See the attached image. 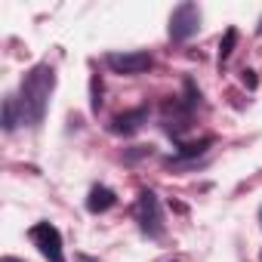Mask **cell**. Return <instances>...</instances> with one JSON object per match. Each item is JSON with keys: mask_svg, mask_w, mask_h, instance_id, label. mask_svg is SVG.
Returning a JSON list of instances; mask_svg holds the SVG:
<instances>
[{"mask_svg": "<svg viewBox=\"0 0 262 262\" xmlns=\"http://www.w3.org/2000/svg\"><path fill=\"white\" fill-rule=\"evenodd\" d=\"M259 34H262V22H259Z\"/></svg>", "mask_w": 262, "mask_h": 262, "instance_id": "16", "label": "cell"}, {"mask_svg": "<svg viewBox=\"0 0 262 262\" xmlns=\"http://www.w3.org/2000/svg\"><path fill=\"white\" fill-rule=\"evenodd\" d=\"M53 90H56V71H53V65H47V62L34 65V68L22 77L19 99H16L19 114H22V123H28V126H40V123H43Z\"/></svg>", "mask_w": 262, "mask_h": 262, "instance_id": "1", "label": "cell"}, {"mask_svg": "<svg viewBox=\"0 0 262 262\" xmlns=\"http://www.w3.org/2000/svg\"><path fill=\"white\" fill-rule=\"evenodd\" d=\"M31 241H34V247L43 253V259H50V262H65V253H62V234H59V228L53 225V222H37V225H31Z\"/></svg>", "mask_w": 262, "mask_h": 262, "instance_id": "4", "label": "cell"}, {"mask_svg": "<svg viewBox=\"0 0 262 262\" xmlns=\"http://www.w3.org/2000/svg\"><path fill=\"white\" fill-rule=\"evenodd\" d=\"M19 105H16V96H7L4 99V129H7V133H13V129H16V123H19Z\"/></svg>", "mask_w": 262, "mask_h": 262, "instance_id": "9", "label": "cell"}, {"mask_svg": "<svg viewBox=\"0 0 262 262\" xmlns=\"http://www.w3.org/2000/svg\"><path fill=\"white\" fill-rule=\"evenodd\" d=\"M259 216H262V210H259Z\"/></svg>", "mask_w": 262, "mask_h": 262, "instance_id": "17", "label": "cell"}, {"mask_svg": "<svg viewBox=\"0 0 262 262\" xmlns=\"http://www.w3.org/2000/svg\"><path fill=\"white\" fill-rule=\"evenodd\" d=\"M198 28H201V10H198V4H179L173 10V16H170V37L176 43H182V40L194 37Z\"/></svg>", "mask_w": 262, "mask_h": 262, "instance_id": "3", "label": "cell"}, {"mask_svg": "<svg viewBox=\"0 0 262 262\" xmlns=\"http://www.w3.org/2000/svg\"><path fill=\"white\" fill-rule=\"evenodd\" d=\"M151 148L148 145H136V151H126V161H136V158H142V155H148Z\"/></svg>", "mask_w": 262, "mask_h": 262, "instance_id": "14", "label": "cell"}, {"mask_svg": "<svg viewBox=\"0 0 262 262\" xmlns=\"http://www.w3.org/2000/svg\"><path fill=\"white\" fill-rule=\"evenodd\" d=\"M136 222L148 237H161L164 234V213H161V201L155 191L142 188L139 201H136Z\"/></svg>", "mask_w": 262, "mask_h": 262, "instance_id": "2", "label": "cell"}, {"mask_svg": "<svg viewBox=\"0 0 262 262\" xmlns=\"http://www.w3.org/2000/svg\"><path fill=\"white\" fill-rule=\"evenodd\" d=\"M90 108L93 111L102 108V77L99 74H93V80H90Z\"/></svg>", "mask_w": 262, "mask_h": 262, "instance_id": "12", "label": "cell"}, {"mask_svg": "<svg viewBox=\"0 0 262 262\" xmlns=\"http://www.w3.org/2000/svg\"><path fill=\"white\" fill-rule=\"evenodd\" d=\"M117 204V194L108 188V185H93L90 188V198H86V210L90 213H105Z\"/></svg>", "mask_w": 262, "mask_h": 262, "instance_id": "8", "label": "cell"}, {"mask_svg": "<svg viewBox=\"0 0 262 262\" xmlns=\"http://www.w3.org/2000/svg\"><path fill=\"white\" fill-rule=\"evenodd\" d=\"M234 43H237V28H228L219 43V62H228V56L234 53Z\"/></svg>", "mask_w": 262, "mask_h": 262, "instance_id": "10", "label": "cell"}, {"mask_svg": "<svg viewBox=\"0 0 262 262\" xmlns=\"http://www.w3.org/2000/svg\"><path fill=\"white\" fill-rule=\"evenodd\" d=\"M145 123H148V108L139 105V108H129V111L117 114L111 120V133L114 136H133V133H139Z\"/></svg>", "mask_w": 262, "mask_h": 262, "instance_id": "6", "label": "cell"}, {"mask_svg": "<svg viewBox=\"0 0 262 262\" xmlns=\"http://www.w3.org/2000/svg\"><path fill=\"white\" fill-rule=\"evenodd\" d=\"M105 62H108V68L117 71V74H142V71H148V68L155 65L151 53H145V50H133V53H108Z\"/></svg>", "mask_w": 262, "mask_h": 262, "instance_id": "5", "label": "cell"}, {"mask_svg": "<svg viewBox=\"0 0 262 262\" xmlns=\"http://www.w3.org/2000/svg\"><path fill=\"white\" fill-rule=\"evenodd\" d=\"M182 86H185V102H182V105H185L188 111H191V108H198V105H201V90L194 86V80H191V77H185V83H182Z\"/></svg>", "mask_w": 262, "mask_h": 262, "instance_id": "11", "label": "cell"}, {"mask_svg": "<svg viewBox=\"0 0 262 262\" xmlns=\"http://www.w3.org/2000/svg\"><path fill=\"white\" fill-rule=\"evenodd\" d=\"M77 262H99V259H93V256H77Z\"/></svg>", "mask_w": 262, "mask_h": 262, "instance_id": "15", "label": "cell"}, {"mask_svg": "<svg viewBox=\"0 0 262 262\" xmlns=\"http://www.w3.org/2000/svg\"><path fill=\"white\" fill-rule=\"evenodd\" d=\"M241 83H244L247 90H256V86H259V77H256V71H253V68H244V71H241Z\"/></svg>", "mask_w": 262, "mask_h": 262, "instance_id": "13", "label": "cell"}, {"mask_svg": "<svg viewBox=\"0 0 262 262\" xmlns=\"http://www.w3.org/2000/svg\"><path fill=\"white\" fill-rule=\"evenodd\" d=\"M210 148H213V136H204V139H198V142H182V145L176 148V158H170L167 164H170V167H179V164H185V161H194V158L207 155Z\"/></svg>", "mask_w": 262, "mask_h": 262, "instance_id": "7", "label": "cell"}]
</instances>
